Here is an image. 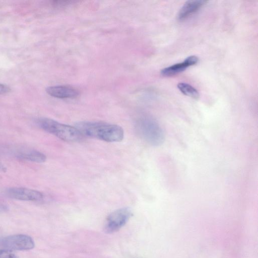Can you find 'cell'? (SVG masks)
<instances>
[{
    "label": "cell",
    "instance_id": "2",
    "mask_svg": "<svg viewBox=\"0 0 258 258\" xmlns=\"http://www.w3.org/2000/svg\"><path fill=\"white\" fill-rule=\"evenodd\" d=\"M37 124L43 130L68 142H78L83 136L75 127L48 118H40Z\"/></svg>",
    "mask_w": 258,
    "mask_h": 258
},
{
    "label": "cell",
    "instance_id": "9",
    "mask_svg": "<svg viewBox=\"0 0 258 258\" xmlns=\"http://www.w3.org/2000/svg\"><path fill=\"white\" fill-rule=\"evenodd\" d=\"M207 1H188L181 8L177 15L179 20H184L198 11L205 5Z\"/></svg>",
    "mask_w": 258,
    "mask_h": 258
},
{
    "label": "cell",
    "instance_id": "3",
    "mask_svg": "<svg viewBox=\"0 0 258 258\" xmlns=\"http://www.w3.org/2000/svg\"><path fill=\"white\" fill-rule=\"evenodd\" d=\"M136 127L141 137L150 145L158 146L164 142V132L153 119L148 117H142L137 121Z\"/></svg>",
    "mask_w": 258,
    "mask_h": 258
},
{
    "label": "cell",
    "instance_id": "14",
    "mask_svg": "<svg viewBox=\"0 0 258 258\" xmlns=\"http://www.w3.org/2000/svg\"><path fill=\"white\" fill-rule=\"evenodd\" d=\"M8 210V207L2 203H0V212H5Z\"/></svg>",
    "mask_w": 258,
    "mask_h": 258
},
{
    "label": "cell",
    "instance_id": "5",
    "mask_svg": "<svg viewBox=\"0 0 258 258\" xmlns=\"http://www.w3.org/2000/svg\"><path fill=\"white\" fill-rule=\"evenodd\" d=\"M3 247L10 250H27L33 248L34 242L29 236L25 234H15L4 237L1 241Z\"/></svg>",
    "mask_w": 258,
    "mask_h": 258
},
{
    "label": "cell",
    "instance_id": "6",
    "mask_svg": "<svg viewBox=\"0 0 258 258\" xmlns=\"http://www.w3.org/2000/svg\"><path fill=\"white\" fill-rule=\"evenodd\" d=\"M4 193L8 198L25 201H39L44 197L40 191L25 187L9 188Z\"/></svg>",
    "mask_w": 258,
    "mask_h": 258
},
{
    "label": "cell",
    "instance_id": "15",
    "mask_svg": "<svg viewBox=\"0 0 258 258\" xmlns=\"http://www.w3.org/2000/svg\"><path fill=\"white\" fill-rule=\"evenodd\" d=\"M6 170V167L4 165L0 163V172H5Z\"/></svg>",
    "mask_w": 258,
    "mask_h": 258
},
{
    "label": "cell",
    "instance_id": "13",
    "mask_svg": "<svg viewBox=\"0 0 258 258\" xmlns=\"http://www.w3.org/2000/svg\"><path fill=\"white\" fill-rule=\"evenodd\" d=\"M10 91V88L7 86L0 84V95L6 93Z\"/></svg>",
    "mask_w": 258,
    "mask_h": 258
},
{
    "label": "cell",
    "instance_id": "8",
    "mask_svg": "<svg viewBox=\"0 0 258 258\" xmlns=\"http://www.w3.org/2000/svg\"><path fill=\"white\" fill-rule=\"evenodd\" d=\"M48 94L57 98H73L79 95V91L76 89L67 86H50L46 88Z\"/></svg>",
    "mask_w": 258,
    "mask_h": 258
},
{
    "label": "cell",
    "instance_id": "12",
    "mask_svg": "<svg viewBox=\"0 0 258 258\" xmlns=\"http://www.w3.org/2000/svg\"><path fill=\"white\" fill-rule=\"evenodd\" d=\"M0 258H18V257L12 250L7 249H1Z\"/></svg>",
    "mask_w": 258,
    "mask_h": 258
},
{
    "label": "cell",
    "instance_id": "4",
    "mask_svg": "<svg viewBox=\"0 0 258 258\" xmlns=\"http://www.w3.org/2000/svg\"><path fill=\"white\" fill-rule=\"evenodd\" d=\"M132 213L127 208H122L112 212L107 217L104 230L107 233H113L123 226L131 217Z\"/></svg>",
    "mask_w": 258,
    "mask_h": 258
},
{
    "label": "cell",
    "instance_id": "1",
    "mask_svg": "<svg viewBox=\"0 0 258 258\" xmlns=\"http://www.w3.org/2000/svg\"><path fill=\"white\" fill-rule=\"evenodd\" d=\"M75 127L83 136L107 142H118L124 138L123 128L116 124L99 121H82Z\"/></svg>",
    "mask_w": 258,
    "mask_h": 258
},
{
    "label": "cell",
    "instance_id": "7",
    "mask_svg": "<svg viewBox=\"0 0 258 258\" xmlns=\"http://www.w3.org/2000/svg\"><path fill=\"white\" fill-rule=\"evenodd\" d=\"M198 61V57L195 55L188 56L182 62L164 68L161 71V74L165 77L175 75L183 72L188 67L196 64Z\"/></svg>",
    "mask_w": 258,
    "mask_h": 258
},
{
    "label": "cell",
    "instance_id": "10",
    "mask_svg": "<svg viewBox=\"0 0 258 258\" xmlns=\"http://www.w3.org/2000/svg\"><path fill=\"white\" fill-rule=\"evenodd\" d=\"M16 156L19 159L35 163H43L46 160L45 154L40 151L32 149L19 150Z\"/></svg>",
    "mask_w": 258,
    "mask_h": 258
},
{
    "label": "cell",
    "instance_id": "11",
    "mask_svg": "<svg viewBox=\"0 0 258 258\" xmlns=\"http://www.w3.org/2000/svg\"><path fill=\"white\" fill-rule=\"evenodd\" d=\"M179 91L186 96L195 99L199 98L200 95L197 90L190 85L185 83H179L177 84Z\"/></svg>",
    "mask_w": 258,
    "mask_h": 258
}]
</instances>
